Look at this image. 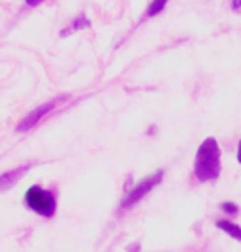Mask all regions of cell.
<instances>
[{
  "label": "cell",
  "instance_id": "cell-1",
  "mask_svg": "<svg viewBox=\"0 0 241 252\" xmlns=\"http://www.w3.org/2000/svg\"><path fill=\"white\" fill-rule=\"evenodd\" d=\"M194 173L198 181L206 183V181H213L219 177L220 173V149L217 139L207 137L204 139V143L200 145L198 153H196V160H194Z\"/></svg>",
  "mask_w": 241,
  "mask_h": 252
},
{
  "label": "cell",
  "instance_id": "cell-2",
  "mask_svg": "<svg viewBox=\"0 0 241 252\" xmlns=\"http://www.w3.org/2000/svg\"><path fill=\"white\" fill-rule=\"evenodd\" d=\"M25 203L27 207L32 209L34 213H38L40 217H45L49 219L55 215L57 211V200L51 192L40 189V187H31L25 194Z\"/></svg>",
  "mask_w": 241,
  "mask_h": 252
},
{
  "label": "cell",
  "instance_id": "cell-3",
  "mask_svg": "<svg viewBox=\"0 0 241 252\" xmlns=\"http://www.w3.org/2000/svg\"><path fill=\"white\" fill-rule=\"evenodd\" d=\"M162 177H164V171H160V169H158L157 173H153L151 177H147V179H143L141 183H138L136 187L126 194V198L123 200V203H121V209H130V207H134V205H136L138 201L141 200L145 194H149L151 190L157 187L158 183L162 181Z\"/></svg>",
  "mask_w": 241,
  "mask_h": 252
},
{
  "label": "cell",
  "instance_id": "cell-4",
  "mask_svg": "<svg viewBox=\"0 0 241 252\" xmlns=\"http://www.w3.org/2000/svg\"><path fill=\"white\" fill-rule=\"evenodd\" d=\"M53 105H55V102H49V104L45 105H40L38 109H34L32 113H29V115L23 119L21 123H19V126H17V130L19 132H27V130H31V128H34V126L38 125L40 121H42V117H45L49 111L53 109Z\"/></svg>",
  "mask_w": 241,
  "mask_h": 252
},
{
  "label": "cell",
  "instance_id": "cell-5",
  "mask_svg": "<svg viewBox=\"0 0 241 252\" xmlns=\"http://www.w3.org/2000/svg\"><path fill=\"white\" fill-rule=\"evenodd\" d=\"M29 164H25V166H21V168H17V169H11V171H6V173H2L0 175V190H8L11 189L19 179L29 171Z\"/></svg>",
  "mask_w": 241,
  "mask_h": 252
},
{
  "label": "cell",
  "instance_id": "cell-6",
  "mask_svg": "<svg viewBox=\"0 0 241 252\" xmlns=\"http://www.w3.org/2000/svg\"><path fill=\"white\" fill-rule=\"evenodd\" d=\"M217 228L224 230L230 237L241 241V228L238 226V224H234V222H230V220H217Z\"/></svg>",
  "mask_w": 241,
  "mask_h": 252
},
{
  "label": "cell",
  "instance_id": "cell-7",
  "mask_svg": "<svg viewBox=\"0 0 241 252\" xmlns=\"http://www.w3.org/2000/svg\"><path fill=\"white\" fill-rule=\"evenodd\" d=\"M166 2H168V0H155V2H151L149 10H147V15H149V17H153V15H157V13H160V11L164 10Z\"/></svg>",
  "mask_w": 241,
  "mask_h": 252
},
{
  "label": "cell",
  "instance_id": "cell-8",
  "mask_svg": "<svg viewBox=\"0 0 241 252\" xmlns=\"http://www.w3.org/2000/svg\"><path fill=\"white\" fill-rule=\"evenodd\" d=\"M220 209L224 211V213H226V215H232V217H234V215H238V213H240V207H238V205H236V203H232V201H224V203H222V205H220Z\"/></svg>",
  "mask_w": 241,
  "mask_h": 252
},
{
  "label": "cell",
  "instance_id": "cell-9",
  "mask_svg": "<svg viewBox=\"0 0 241 252\" xmlns=\"http://www.w3.org/2000/svg\"><path fill=\"white\" fill-rule=\"evenodd\" d=\"M89 25H91V23L87 21L85 17H79L77 21H73V25H72V29H70V31H64L63 32V36H66L68 32H72V31H77V29H81V27H89Z\"/></svg>",
  "mask_w": 241,
  "mask_h": 252
},
{
  "label": "cell",
  "instance_id": "cell-10",
  "mask_svg": "<svg viewBox=\"0 0 241 252\" xmlns=\"http://www.w3.org/2000/svg\"><path fill=\"white\" fill-rule=\"evenodd\" d=\"M27 2V6H31V8H34V6H38L40 2H43V0H25Z\"/></svg>",
  "mask_w": 241,
  "mask_h": 252
},
{
  "label": "cell",
  "instance_id": "cell-11",
  "mask_svg": "<svg viewBox=\"0 0 241 252\" xmlns=\"http://www.w3.org/2000/svg\"><path fill=\"white\" fill-rule=\"evenodd\" d=\"M232 8H234V10H240V8H241V0H232Z\"/></svg>",
  "mask_w": 241,
  "mask_h": 252
},
{
  "label": "cell",
  "instance_id": "cell-12",
  "mask_svg": "<svg viewBox=\"0 0 241 252\" xmlns=\"http://www.w3.org/2000/svg\"><path fill=\"white\" fill-rule=\"evenodd\" d=\"M238 162L241 164V141H240V149H238Z\"/></svg>",
  "mask_w": 241,
  "mask_h": 252
}]
</instances>
